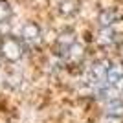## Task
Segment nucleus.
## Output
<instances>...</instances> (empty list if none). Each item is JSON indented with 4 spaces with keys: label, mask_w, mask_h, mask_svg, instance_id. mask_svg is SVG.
Listing matches in <instances>:
<instances>
[{
    "label": "nucleus",
    "mask_w": 123,
    "mask_h": 123,
    "mask_svg": "<svg viewBox=\"0 0 123 123\" xmlns=\"http://www.w3.org/2000/svg\"><path fill=\"white\" fill-rule=\"evenodd\" d=\"M0 55L7 62H17L24 55V42L17 37H2L0 39Z\"/></svg>",
    "instance_id": "1"
},
{
    "label": "nucleus",
    "mask_w": 123,
    "mask_h": 123,
    "mask_svg": "<svg viewBox=\"0 0 123 123\" xmlns=\"http://www.w3.org/2000/svg\"><path fill=\"white\" fill-rule=\"evenodd\" d=\"M20 41L28 46H35L41 41V28L35 22H26L20 31Z\"/></svg>",
    "instance_id": "2"
},
{
    "label": "nucleus",
    "mask_w": 123,
    "mask_h": 123,
    "mask_svg": "<svg viewBox=\"0 0 123 123\" xmlns=\"http://www.w3.org/2000/svg\"><path fill=\"white\" fill-rule=\"evenodd\" d=\"M119 81H123V62H110L107 72V81H105V90L101 94H105L108 88L116 86Z\"/></svg>",
    "instance_id": "3"
},
{
    "label": "nucleus",
    "mask_w": 123,
    "mask_h": 123,
    "mask_svg": "<svg viewBox=\"0 0 123 123\" xmlns=\"http://www.w3.org/2000/svg\"><path fill=\"white\" fill-rule=\"evenodd\" d=\"M74 44H75V37H74V33H70V31L61 33V35L57 37V42H55V51L64 59V55L70 51V48H72Z\"/></svg>",
    "instance_id": "4"
},
{
    "label": "nucleus",
    "mask_w": 123,
    "mask_h": 123,
    "mask_svg": "<svg viewBox=\"0 0 123 123\" xmlns=\"http://www.w3.org/2000/svg\"><path fill=\"white\" fill-rule=\"evenodd\" d=\"M118 17L119 15L114 9H103L99 13V24H101V28H110L114 22L118 20Z\"/></svg>",
    "instance_id": "5"
},
{
    "label": "nucleus",
    "mask_w": 123,
    "mask_h": 123,
    "mask_svg": "<svg viewBox=\"0 0 123 123\" xmlns=\"http://www.w3.org/2000/svg\"><path fill=\"white\" fill-rule=\"evenodd\" d=\"M105 112H107V116H112V118H121L123 116V101L121 99H112V101H108Z\"/></svg>",
    "instance_id": "6"
},
{
    "label": "nucleus",
    "mask_w": 123,
    "mask_h": 123,
    "mask_svg": "<svg viewBox=\"0 0 123 123\" xmlns=\"http://www.w3.org/2000/svg\"><path fill=\"white\" fill-rule=\"evenodd\" d=\"M81 59H83V46L75 42V44L70 48V51H68L66 55H64V61L74 62V64H75V62H79Z\"/></svg>",
    "instance_id": "7"
},
{
    "label": "nucleus",
    "mask_w": 123,
    "mask_h": 123,
    "mask_svg": "<svg viewBox=\"0 0 123 123\" xmlns=\"http://www.w3.org/2000/svg\"><path fill=\"white\" fill-rule=\"evenodd\" d=\"M98 41H99V44H103V46H108V44H112V42L116 41V33L112 31V28H101Z\"/></svg>",
    "instance_id": "8"
},
{
    "label": "nucleus",
    "mask_w": 123,
    "mask_h": 123,
    "mask_svg": "<svg viewBox=\"0 0 123 123\" xmlns=\"http://www.w3.org/2000/svg\"><path fill=\"white\" fill-rule=\"evenodd\" d=\"M11 18V6L6 0H0V26H7Z\"/></svg>",
    "instance_id": "9"
},
{
    "label": "nucleus",
    "mask_w": 123,
    "mask_h": 123,
    "mask_svg": "<svg viewBox=\"0 0 123 123\" xmlns=\"http://www.w3.org/2000/svg\"><path fill=\"white\" fill-rule=\"evenodd\" d=\"M72 6H74V2H70V0L61 2V13H66V15L74 13V11H75V7H72Z\"/></svg>",
    "instance_id": "10"
}]
</instances>
